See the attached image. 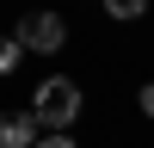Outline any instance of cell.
<instances>
[{
  "instance_id": "1",
  "label": "cell",
  "mask_w": 154,
  "mask_h": 148,
  "mask_svg": "<svg viewBox=\"0 0 154 148\" xmlns=\"http://www.w3.org/2000/svg\"><path fill=\"white\" fill-rule=\"evenodd\" d=\"M80 105H86V93H80V80H68V74H49V80H37V93H31V117L43 123V130L80 123Z\"/></svg>"
},
{
  "instance_id": "2",
  "label": "cell",
  "mask_w": 154,
  "mask_h": 148,
  "mask_svg": "<svg viewBox=\"0 0 154 148\" xmlns=\"http://www.w3.org/2000/svg\"><path fill=\"white\" fill-rule=\"evenodd\" d=\"M12 37H19L25 49H37V56H56V49L68 43V25H62V12H25V19L12 25Z\"/></svg>"
},
{
  "instance_id": "3",
  "label": "cell",
  "mask_w": 154,
  "mask_h": 148,
  "mask_svg": "<svg viewBox=\"0 0 154 148\" xmlns=\"http://www.w3.org/2000/svg\"><path fill=\"white\" fill-rule=\"evenodd\" d=\"M43 123L25 117V111H0V148H37Z\"/></svg>"
},
{
  "instance_id": "4",
  "label": "cell",
  "mask_w": 154,
  "mask_h": 148,
  "mask_svg": "<svg viewBox=\"0 0 154 148\" xmlns=\"http://www.w3.org/2000/svg\"><path fill=\"white\" fill-rule=\"evenodd\" d=\"M99 6H105V19L130 25V19H142V12H148V0H99Z\"/></svg>"
},
{
  "instance_id": "5",
  "label": "cell",
  "mask_w": 154,
  "mask_h": 148,
  "mask_svg": "<svg viewBox=\"0 0 154 148\" xmlns=\"http://www.w3.org/2000/svg\"><path fill=\"white\" fill-rule=\"evenodd\" d=\"M19 56H25V43H19V37H0V74H12V68H19Z\"/></svg>"
},
{
  "instance_id": "6",
  "label": "cell",
  "mask_w": 154,
  "mask_h": 148,
  "mask_svg": "<svg viewBox=\"0 0 154 148\" xmlns=\"http://www.w3.org/2000/svg\"><path fill=\"white\" fill-rule=\"evenodd\" d=\"M37 148H80L68 130H49V136H37Z\"/></svg>"
},
{
  "instance_id": "7",
  "label": "cell",
  "mask_w": 154,
  "mask_h": 148,
  "mask_svg": "<svg viewBox=\"0 0 154 148\" xmlns=\"http://www.w3.org/2000/svg\"><path fill=\"white\" fill-rule=\"evenodd\" d=\"M136 99H142V117H154V80H148V86H142Z\"/></svg>"
}]
</instances>
